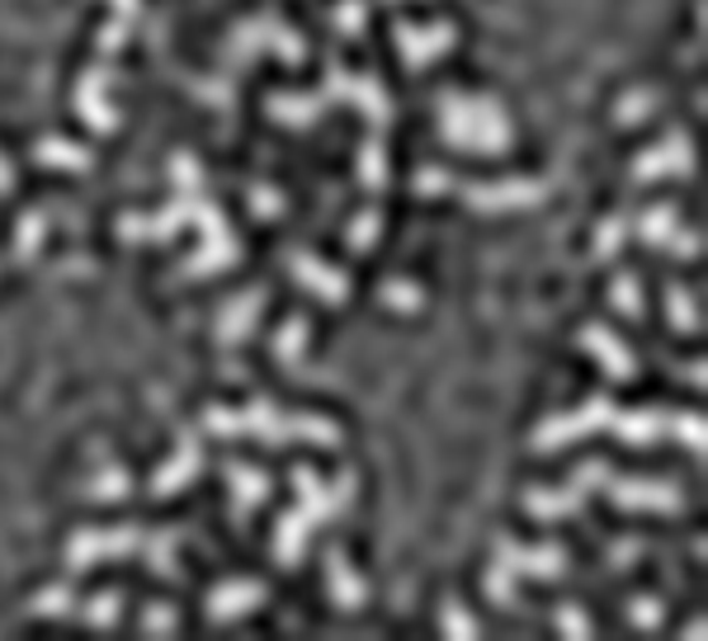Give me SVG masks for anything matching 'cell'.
Here are the masks:
<instances>
[{"instance_id":"22","label":"cell","mask_w":708,"mask_h":641,"mask_svg":"<svg viewBox=\"0 0 708 641\" xmlns=\"http://www.w3.org/2000/svg\"><path fill=\"white\" fill-rule=\"evenodd\" d=\"M33 160H43V166H62V170H85L91 166V151L76 147V141H66V137H43L39 147H33Z\"/></svg>"},{"instance_id":"40","label":"cell","mask_w":708,"mask_h":641,"mask_svg":"<svg viewBox=\"0 0 708 641\" xmlns=\"http://www.w3.org/2000/svg\"><path fill=\"white\" fill-rule=\"evenodd\" d=\"M251 208H256V212H283V199H279V193H274L270 185H264V189H256V193H251Z\"/></svg>"},{"instance_id":"3","label":"cell","mask_w":708,"mask_h":641,"mask_svg":"<svg viewBox=\"0 0 708 641\" xmlns=\"http://www.w3.org/2000/svg\"><path fill=\"white\" fill-rule=\"evenodd\" d=\"M204 430L212 434H256L264 443H289V439H312V443H341V424L312 411H279L270 401L251 406H208Z\"/></svg>"},{"instance_id":"10","label":"cell","mask_w":708,"mask_h":641,"mask_svg":"<svg viewBox=\"0 0 708 641\" xmlns=\"http://www.w3.org/2000/svg\"><path fill=\"white\" fill-rule=\"evenodd\" d=\"M260 48H274L279 57H289V62H303L308 57V48H303V39H298L293 29H283L274 14H256V20H246L232 39H227V62L241 66L246 57H256Z\"/></svg>"},{"instance_id":"41","label":"cell","mask_w":708,"mask_h":641,"mask_svg":"<svg viewBox=\"0 0 708 641\" xmlns=\"http://www.w3.org/2000/svg\"><path fill=\"white\" fill-rule=\"evenodd\" d=\"M647 109H652V95H628L624 104H618V114H624L628 123H633V118H643Z\"/></svg>"},{"instance_id":"29","label":"cell","mask_w":708,"mask_h":641,"mask_svg":"<svg viewBox=\"0 0 708 641\" xmlns=\"http://www.w3.org/2000/svg\"><path fill=\"white\" fill-rule=\"evenodd\" d=\"M624 218H605V222H600V231H595V255H614L618 251V245H624Z\"/></svg>"},{"instance_id":"39","label":"cell","mask_w":708,"mask_h":641,"mask_svg":"<svg viewBox=\"0 0 708 641\" xmlns=\"http://www.w3.org/2000/svg\"><path fill=\"white\" fill-rule=\"evenodd\" d=\"M662 618V603L657 599H633V622H643V628H657Z\"/></svg>"},{"instance_id":"17","label":"cell","mask_w":708,"mask_h":641,"mask_svg":"<svg viewBox=\"0 0 708 641\" xmlns=\"http://www.w3.org/2000/svg\"><path fill=\"white\" fill-rule=\"evenodd\" d=\"M199 467H204L199 439H194V434H180V449H175L166 467L152 476V495H175L180 486H189V481L199 476Z\"/></svg>"},{"instance_id":"1","label":"cell","mask_w":708,"mask_h":641,"mask_svg":"<svg viewBox=\"0 0 708 641\" xmlns=\"http://www.w3.org/2000/svg\"><path fill=\"white\" fill-rule=\"evenodd\" d=\"M591 430H614L618 439H628V443L680 439L695 453H704V443H708L704 420L689 416V411H657V406H652V411H624V406L610 401V397H591L586 406H576V411H566V416H548L534 430V449L553 453V449H562V443H572V439L591 434Z\"/></svg>"},{"instance_id":"4","label":"cell","mask_w":708,"mask_h":641,"mask_svg":"<svg viewBox=\"0 0 708 641\" xmlns=\"http://www.w3.org/2000/svg\"><path fill=\"white\" fill-rule=\"evenodd\" d=\"M175 543H180V528H156V533L137 528V524L81 528L76 538L66 543V571H91L100 557H133V551H142L162 580H180V571H175Z\"/></svg>"},{"instance_id":"26","label":"cell","mask_w":708,"mask_h":641,"mask_svg":"<svg viewBox=\"0 0 708 641\" xmlns=\"http://www.w3.org/2000/svg\"><path fill=\"white\" fill-rule=\"evenodd\" d=\"M614 307L624 312L628 320H643V283H637L633 274H618L614 279Z\"/></svg>"},{"instance_id":"42","label":"cell","mask_w":708,"mask_h":641,"mask_svg":"<svg viewBox=\"0 0 708 641\" xmlns=\"http://www.w3.org/2000/svg\"><path fill=\"white\" fill-rule=\"evenodd\" d=\"M114 10H118V20H123V24H133V20H137V0H114Z\"/></svg>"},{"instance_id":"16","label":"cell","mask_w":708,"mask_h":641,"mask_svg":"<svg viewBox=\"0 0 708 641\" xmlns=\"http://www.w3.org/2000/svg\"><path fill=\"white\" fill-rule=\"evenodd\" d=\"M270 599V585L264 580H232V585H218V590L208 595V618L212 622H232L241 613L260 609V603Z\"/></svg>"},{"instance_id":"20","label":"cell","mask_w":708,"mask_h":641,"mask_svg":"<svg viewBox=\"0 0 708 641\" xmlns=\"http://www.w3.org/2000/svg\"><path fill=\"white\" fill-rule=\"evenodd\" d=\"M326 585H331V595H335L341 609H360V603H364V580L350 571V561L341 557V547L326 551Z\"/></svg>"},{"instance_id":"6","label":"cell","mask_w":708,"mask_h":641,"mask_svg":"<svg viewBox=\"0 0 708 641\" xmlns=\"http://www.w3.org/2000/svg\"><path fill=\"white\" fill-rule=\"evenodd\" d=\"M439 133L454 147H472V151H506L510 147V118L496 99H468L445 91L439 95Z\"/></svg>"},{"instance_id":"43","label":"cell","mask_w":708,"mask_h":641,"mask_svg":"<svg viewBox=\"0 0 708 641\" xmlns=\"http://www.w3.org/2000/svg\"><path fill=\"white\" fill-rule=\"evenodd\" d=\"M10 185H14V170H10V160L0 156V193H10Z\"/></svg>"},{"instance_id":"34","label":"cell","mask_w":708,"mask_h":641,"mask_svg":"<svg viewBox=\"0 0 708 641\" xmlns=\"http://www.w3.org/2000/svg\"><path fill=\"white\" fill-rule=\"evenodd\" d=\"M553 622H558L562 632H572V637H591V618L581 613L576 603H562V609H558V618H553Z\"/></svg>"},{"instance_id":"21","label":"cell","mask_w":708,"mask_h":641,"mask_svg":"<svg viewBox=\"0 0 708 641\" xmlns=\"http://www.w3.org/2000/svg\"><path fill=\"white\" fill-rule=\"evenodd\" d=\"M227 481H232L237 491V509H256L260 501H270V476L260 467H246V462H227Z\"/></svg>"},{"instance_id":"25","label":"cell","mask_w":708,"mask_h":641,"mask_svg":"<svg viewBox=\"0 0 708 641\" xmlns=\"http://www.w3.org/2000/svg\"><path fill=\"white\" fill-rule=\"evenodd\" d=\"M303 340H308V320L303 316H289L279 326V340H274V354L283 364H298V349H303Z\"/></svg>"},{"instance_id":"32","label":"cell","mask_w":708,"mask_h":641,"mask_svg":"<svg viewBox=\"0 0 708 641\" xmlns=\"http://www.w3.org/2000/svg\"><path fill=\"white\" fill-rule=\"evenodd\" d=\"M33 613L62 618V613H71V595L62 590V585H52V590H43V595H33Z\"/></svg>"},{"instance_id":"13","label":"cell","mask_w":708,"mask_h":641,"mask_svg":"<svg viewBox=\"0 0 708 641\" xmlns=\"http://www.w3.org/2000/svg\"><path fill=\"white\" fill-rule=\"evenodd\" d=\"M637 237H643L647 245H666V251H676V255H689V260L704 251V241L695 237V231H680L676 208H647L643 218H637Z\"/></svg>"},{"instance_id":"27","label":"cell","mask_w":708,"mask_h":641,"mask_svg":"<svg viewBox=\"0 0 708 641\" xmlns=\"http://www.w3.org/2000/svg\"><path fill=\"white\" fill-rule=\"evenodd\" d=\"M666 297H670V320H676V326H685V330H699V326H704V320H699V307H695V297H689L685 288H676V283H670Z\"/></svg>"},{"instance_id":"33","label":"cell","mask_w":708,"mask_h":641,"mask_svg":"<svg viewBox=\"0 0 708 641\" xmlns=\"http://www.w3.org/2000/svg\"><path fill=\"white\" fill-rule=\"evenodd\" d=\"M383 297L393 302V307H402V312L420 307V288H416V283H402V279H387L383 283Z\"/></svg>"},{"instance_id":"8","label":"cell","mask_w":708,"mask_h":641,"mask_svg":"<svg viewBox=\"0 0 708 641\" xmlns=\"http://www.w3.org/2000/svg\"><path fill=\"white\" fill-rule=\"evenodd\" d=\"M416 189H420V193H458L464 203L482 208V212L534 208V203L543 199V193H548L539 180H501V185H482V180H464V175L439 170V166L416 170Z\"/></svg>"},{"instance_id":"18","label":"cell","mask_w":708,"mask_h":641,"mask_svg":"<svg viewBox=\"0 0 708 641\" xmlns=\"http://www.w3.org/2000/svg\"><path fill=\"white\" fill-rule=\"evenodd\" d=\"M104 81H110V71H104V66L85 71V76L76 81V109L85 114V123H91L95 133H114L118 128V114L104 104Z\"/></svg>"},{"instance_id":"36","label":"cell","mask_w":708,"mask_h":641,"mask_svg":"<svg viewBox=\"0 0 708 641\" xmlns=\"http://www.w3.org/2000/svg\"><path fill=\"white\" fill-rule=\"evenodd\" d=\"M439 622H445V632H458V637H477V622L464 613V609H458V603H445V618H439Z\"/></svg>"},{"instance_id":"24","label":"cell","mask_w":708,"mask_h":641,"mask_svg":"<svg viewBox=\"0 0 708 641\" xmlns=\"http://www.w3.org/2000/svg\"><path fill=\"white\" fill-rule=\"evenodd\" d=\"M43 231H48V212H24L20 218V231H14V260H29L33 251L43 245Z\"/></svg>"},{"instance_id":"2","label":"cell","mask_w":708,"mask_h":641,"mask_svg":"<svg viewBox=\"0 0 708 641\" xmlns=\"http://www.w3.org/2000/svg\"><path fill=\"white\" fill-rule=\"evenodd\" d=\"M293 486H298V505L283 514L279 533H274L279 566L303 561V547L312 538V528L322 524V519H335V514L350 509V501H354V472H341L335 481H316L312 467H293Z\"/></svg>"},{"instance_id":"23","label":"cell","mask_w":708,"mask_h":641,"mask_svg":"<svg viewBox=\"0 0 708 641\" xmlns=\"http://www.w3.org/2000/svg\"><path fill=\"white\" fill-rule=\"evenodd\" d=\"M360 185L364 189L387 185V151H383L378 137H364V147H360Z\"/></svg>"},{"instance_id":"19","label":"cell","mask_w":708,"mask_h":641,"mask_svg":"<svg viewBox=\"0 0 708 641\" xmlns=\"http://www.w3.org/2000/svg\"><path fill=\"white\" fill-rule=\"evenodd\" d=\"M260 302H264V288H246L241 297H232V302H227V307L218 312V320H212V330H218V340H222V345H237L241 335L256 326Z\"/></svg>"},{"instance_id":"9","label":"cell","mask_w":708,"mask_h":641,"mask_svg":"<svg viewBox=\"0 0 708 641\" xmlns=\"http://www.w3.org/2000/svg\"><path fill=\"white\" fill-rule=\"evenodd\" d=\"M331 99H350V104H360V109L368 114V123H374V128H383V123L393 118V99H387V91L378 85V76H360V71L331 66V71H326V91H322V95H312L316 114H322Z\"/></svg>"},{"instance_id":"12","label":"cell","mask_w":708,"mask_h":641,"mask_svg":"<svg viewBox=\"0 0 708 641\" xmlns=\"http://www.w3.org/2000/svg\"><path fill=\"white\" fill-rule=\"evenodd\" d=\"M393 39H397V52L406 66H425L435 62L439 52H449L458 29L454 24H430V29H416V24H393Z\"/></svg>"},{"instance_id":"5","label":"cell","mask_w":708,"mask_h":641,"mask_svg":"<svg viewBox=\"0 0 708 641\" xmlns=\"http://www.w3.org/2000/svg\"><path fill=\"white\" fill-rule=\"evenodd\" d=\"M170 175H175V203L166 212H128V218H118V237L123 241H166L170 231H180L185 222L199 227V218L212 208V199L204 193V170L199 160L189 151H175L170 156Z\"/></svg>"},{"instance_id":"14","label":"cell","mask_w":708,"mask_h":641,"mask_svg":"<svg viewBox=\"0 0 708 641\" xmlns=\"http://www.w3.org/2000/svg\"><path fill=\"white\" fill-rule=\"evenodd\" d=\"M689 166H695V141H689L685 133H670V137H662L652 151L637 156L633 180H657V175H685Z\"/></svg>"},{"instance_id":"7","label":"cell","mask_w":708,"mask_h":641,"mask_svg":"<svg viewBox=\"0 0 708 641\" xmlns=\"http://www.w3.org/2000/svg\"><path fill=\"white\" fill-rule=\"evenodd\" d=\"M566 566H572V551L558 547V543H543V547H520L501 538L496 543V561L487 571V595L501 603V609H516V580L520 576H534V580H558Z\"/></svg>"},{"instance_id":"15","label":"cell","mask_w":708,"mask_h":641,"mask_svg":"<svg viewBox=\"0 0 708 641\" xmlns=\"http://www.w3.org/2000/svg\"><path fill=\"white\" fill-rule=\"evenodd\" d=\"M581 345H586L595 359H600V368L610 372V378H618V382H633L637 378V359H633V349L618 340L614 330H605L600 320H591V326H581Z\"/></svg>"},{"instance_id":"38","label":"cell","mask_w":708,"mask_h":641,"mask_svg":"<svg viewBox=\"0 0 708 641\" xmlns=\"http://www.w3.org/2000/svg\"><path fill=\"white\" fill-rule=\"evenodd\" d=\"M123 39H128V24H123V20H110V24L100 29V48H104V52H118Z\"/></svg>"},{"instance_id":"30","label":"cell","mask_w":708,"mask_h":641,"mask_svg":"<svg viewBox=\"0 0 708 641\" xmlns=\"http://www.w3.org/2000/svg\"><path fill=\"white\" fill-rule=\"evenodd\" d=\"M123 491H128V472L123 467H110V472H100L91 481V495H100V501H118Z\"/></svg>"},{"instance_id":"37","label":"cell","mask_w":708,"mask_h":641,"mask_svg":"<svg viewBox=\"0 0 708 641\" xmlns=\"http://www.w3.org/2000/svg\"><path fill=\"white\" fill-rule=\"evenodd\" d=\"M142 628H156V632H170L175 628V613L166 609V603H152L147 613H142Z\"/></svg>"},{"instance_id":"31","label":"cell","mask_w":708,"mask_h":641,"mask_svg":"<svg viewBox=\"0 0 708 641\" xmlns=\"http://www.w3.org/2000/svg\"><path fill=\"white\" fill-rule=\"evenodd\" d=\"M378 227H383V218H378L374 208H364L360 218H354V231H350V245H354V251H364V245H374Z\"/></svg>"},{"instance_id":"11","label":"cell","mask_w":708,"mask_h":641,"mask_svg":"<svg viewBox=\"0 0 708 641\" xmlns=\"http://www.w3.org/2000/svg\"><path fill=\"white\" fill-rule=\"evenodd\" d=\"M283 260H289V270L298 283H308V288L322 297V302H345L350 297V279L341 270H331L326 260H316L312 251H298V245H289L283 251Z\"/></svg>"},{"instance_id":"35","label":"cell","mask_w":708,"mask_h":641,"mask_svg":"<svg viewBox=\"0 0 708 641\" xmlns=\"http://www.w3.org/2000/svg\"><path fill=\"white\" fill-rule=\"evenodd\" d=\"M335 29L360 33V29H364V0H345V6L335 10Z\"/></svg>"},{"instance_id":"28","label":"cell","mask_w":708,"mask_h":641,"mask_svg":"<svg viewBox=\"0 0 708 641\" xmlns=\"http://www.w3.org/2000/svg\"><path fill=\"white\" fill-rule=\"evenodd\" d=\"M118 603H123L118 595H100V599L85 603L81 613H85V622H95V628H110V622H118V613H123Z\"/></svg>"}]
</instances>
